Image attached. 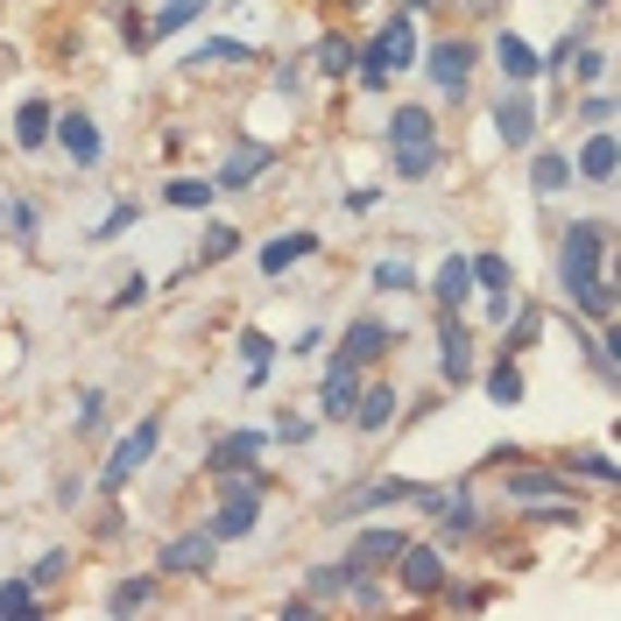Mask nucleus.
Masks as SVG:
<instances>
[{
    "mask_svg": "<svg viewBox=\"0 0 621 621\" xmlns=\"http://www.w3.org/2000/svg\"><path fill=\"white\" fill-rule=\"evenodd\" d=\"M156 446H162V410H149V417H142L127 438H113V460L99 466V487H107V495H113V487H127L142 466H149V452H156Z\"/></svg>",
    "mask_w": 621,
    "mask_h": 621,
    "instance_id": "20e7f679",
    "label": "nucleus"
},
{
    "mask_svg": "<svg viewBox=\"0 0 621 621\" xmlns=\"http://www.w3.org/2000/svg\"><path fill=\"white\" fill-rule=\"evenodd\" d=\"M495 64H501V78H509V85H537L544 78V57L529 50L515 28H501V36H495Z\"/></svg>",
    "mask_w": 621,
    "mask_h": 621,
    "instance_id": "ddd939ff",
    "label": "nucleus"
},
{
    "mask_svg": "<svg viewBox=\"0 0 621 621\" xmlns=\"http://www.w3.org/2000/svg\"><path fill=\"white\" fill-rule=\"evenodd\" d=\"M8 227H14V241H36V205H28V198H8Z\"/></svg>",
    "mask_w": 621,
    "mask_h": 621,
    "instance_id": "c03bdc74",
    "label": "nucleus"
},
{
    "mask_svg": "<svg viewBox=\"0 0 621 621\" xmlns=\"http://www.w3.org/2000/svg\"><path fill=\"white\" fill-rule=\"evenodd\" d=\"M417 501L431 509L438 537H473V523H480V509H473V495H466V487H446V495H417Z\"/></svg>",
    "mask_w": 621,
    "mask_h": 621,
    "instance_id": "1a4fd4ad",
    "label": "nucleus"
},
{
    "mask_svg": "<svg viewBox=\"0 0 621 621\" xmlns=\"http://www.w3.org/2000/svg\"><path fill=\"white\" fill-rule=\"evenodd\" d=\"M424 71L438 78V93H452V99H460V93H466V78H473V50H466L460 36H452V42H431Z\"/></svg>",
    "mask_w": 621,
    "mask_h": 621,
    "instance_id": "f8f14e48",
    "label": "nucleus"
},
{
    "mask_svg": "<svg viewBox=\"0 0 621 621\" xmlns=\"http://www.w3.org/2000/svg\"><path fill=\"white\" fill-rule=\"evenodd\" d=\"M8 614H42V594L28 586V572H22V580H0V621H8Z\"/></svg>",
    "mask_w": 621,
    "mask_h": 621,
    "instance_id": "72a5a7b5",
    "label": "nucleus"
},
{
    "mask_svg": "<svg viewBox=\"0 0 621 621\" xmlns=\"http://www.w3.org/2000/svg\"><path fill=\"white\" fill-rule=\"evenodd\" d=\"M353 580H361V565H353V558H346V565H318V572H310V600H339Z\"/></svg>",
    "mask_w": 621,
    "mask_h": 621,
    "instance_id": "2f4dec72",
    "label": "nucleus"
},
{
    "mask_svg": "<svg viewBox=\"0 0 621 621\" xmlns=\"http://www.w3.org/2000/svg\"><path fill=\"white\" fill-rule=\"evenodd\" d=\"M227 255H241V233H233V227H205L198 261H227Z\"/></svg>",
    "mask_w": 621,
    "mask_h": 621,
    "instance_id": "79ce46f5",
    "label": "nucleus"
},
{
    "mask_svg": "<svg viewBox=\"0 0 621 621\" xmlns=\"http://www.w3.org/2000/svg\"><path fill=\"white\" fill-rule=\"evenodd\" d=\"M395 403H403L395 389H361V403H353L346 424H361V431H389V424H395Z\"/></svg>",
    "mask_w": 621,
    "mask_h": 621,
    "instance_id": "4be33fe9",
    "label": "nucleus"
},
{
    "mask_svg": "<svg viewBox=\"0 0 621 621\" xmlns=\"http://www.w3.org/2000/svg\"><path fill=\"white\" fill-rule=\"evenodd\" d=\"M572 473H586V480H600V487L621 480V466L608 460V452H580V460H572Z\"/></svg>",
    "mask_w": 621,
    "mask_h": 621,
    "instance_id": "37998d69",
    "label": "nucleus"
},
{
    "mask_svg": "<svg viewBox=\"0 0 621 621\" xmlns=\"http://www.w3.org/2000/svg\"><path fill=\"white\" fill-rule=\"evenodd\" d=\"M50 127H57L50 99H22V113H14V142H22V149H42V142H50Z\"/></svg>",
    "mask_w": 621,
    "mask_h": 621,
    "instance_id": "5701e85b",
    "label": "nucleus"
},
{
    "mask_svg": "<svg viewBox=\"0 0 621 621\" xmlns=\"http://www.w3.org/2000/svg\"><path fill=\"white\" fill-rule=\"evenodd\" d=\"M276 438H290V446H297V438H310V417H283V424H276Z\"/></svg>",
    "mask_w": 621,
    "mask_h": 621,
    "instance_id": "8fccbe9b",
    "label": "nucleus"
},
{
    "mask_svg": "<svg viewBox=\"0 0 621 621\" xmlns=\"http://www.w3.org/2000/svg\"><path fill=\"white\" fill-rule=\"evenodd\" d=\"M241 361H247V381H261V375H269V367H276V339L247 325V332H241Z\"/></svg>",
    "mask_w": 621,
    "mask_h": 621,
    "instance_id": "7c9ffc66",
    "label": "nucleus"
},
{
    "mask_svg": "<svg viewBox=\"0 0 621 621\" xmlns=\"http://www.w3.org/2000/svg\"><path fill=\"white\" fill-rule=\"evenodd\" d=\"M149 600H156V580H121V586L107 594V614H142Z\"/></svg>",
    "mask_w": 621,
    "mask_h": 621,
    "instance_id": "c9c22d12",
    "label": "nucleus"
},
{
    "mask_svg": "<svg viewBox=\"0 0 621 621\" xmlns=\"http://www.w3.org/2000/svg\"><path fill=\"white\" fill-rule=\"evenodd\" d=\"M572 170H580V184H600V191L614 184V135H608V127H594V142L580 149V162H572Z\"/></svg>",
    "mask_w": 621,
    "mask_h": 621,
    "instance_id": "a211bd4d",
    "label": "nucleus"
},
{
    "mask_svg": "<svg viewBox=\"0 0 621 621\" xmlns=\"http://www.w3.org/2000/svg\"><path fill=\"white\" fill-rule=\"evenodd\" d=\"M99 417H107V395L85 389V395H78V431H99Z\"/></svg>",
    "mask_w": 621,
    "mask_h": 621,
    "instance_id": "a18cd8bd",
    "label": "nucleus"
},
{
    "mask_svg": "<svg viewBox=\"0 0 621 621\" xmlns=\"http://www.w3.org/2000/svg\"><path fill=\"white\" fill-rule=\"evenodd\" d=\"M424 57V42H417V22L410 14H389V22L375 28V42L361 50V64H353V78L367 85V93H381V85L395 78V71H410Z\"/></svg>",
    "mask_w": 621,
    "mask_h": 621,
    "instance_id": "f257e3e1",
    "label": "nucleus"
},
{
    "mask_svg": "<svg viewBox=\"0 0 621 621\" xmlns=\"http://www.w3.org/2000/svg\"><path fill=\"white\" fill-rule=\"evenodd\" d=\"M64 572H71V551H42L36 565H28V586H36V594H42V586H57V580H64Z\"/></svg>",
    "mask_w": 621,
    "mask_h": 621,
    "instance_id": "58836bf2",
    "label": "nucleus"
},
{
    "mask_svg": "<svg viewBox=\"0 0 621 621\" xmlns=\"http://www.w3.org/2000/svg\"><path fill=\"white\" fill-rule=\"evenodd\" d=\"M600 255H608V227H600V219H572L565 241H558V290L580 297L594 276H608V269H600Z\"/></svg>",
    "mask_w": 621,
    "mask_h": 621,
    "instance_id": "f03ea898",
    "label": "nucleus"
},
{
    "mask_svg": "<svg viewBox=\"0 0 621 621\" xmlns=\"http://www.w3.org/2000/svg\"><path fill=\"white\" fill-rule=\"evenodd\" d=\"M304 255H318V233H276V241L269 247H261V276H283L290 269V261H304Z\"/></svg>",
    "mask_w": 621,
    "mask_h": 621,
    "instance_id": "6ab92c4d",
    "label": "nucleus"
},
{
    "mask_svg": "<svg viewBox=\"0 0 621 621\" xmlns=\"http://www.w3.org/2000/svg\"><path fill=\"white\" fill-rule=\"evenodd\" d=\"M353 64H361V42H346V36H318V71H325V78H346Z\"/></svg>",
    "mask_w": 621,
    "mask_h": 621,
    "instance_id": "c756f323",
    "label": "nucleus"
},
{
    "mask_svg": "<svg viewBox=\"0 0 621 621\" xmlns=\"http://www.w3.org/2000/svg\"><path fill=\"white\" fill-rule=\"evenodd\" d=\"M205 8H212V0H162L156 22H149V42H156V36H176V28H191Z\"/></svg>",
    "mask_w": 621,
    "mask_h": 621,
    "instance_id": "bb28decb",
    "label": "nucleus"
},
{
    "mask_svg": "<svg viewBox=\"0 0 621 621\" xmlns=\"http://www.w3.org/2000/svg\"><path fill=\"white\" fill-rule=\"evenodd\" d=\"M135 219H142V205H127V198H121V205H113V212H107V219L93 227V241H121V233L135 227Z\"/></svg>",
    "mask_w": 621,
    "mask_h": 621,
    "instance_id": "a19ab883",
    "label": "nucleus"
},
{
    "mask_svg": "<svg viewBox=\"0 0 621 621\" xmlns=\"http://www.w3.org/2000/svg\"><path fill=\"white\" fill-rule=\"evenodd\" d=\"M509 501H565L558 473H509Z\"/></svg>",
    "mask_w": 621,
    "mask_h": 621,
    "instance_id": "cd10ccee",
    "label": "nucleus"
},
{
    "mask_svg": "<svg viewBox=\"0 0 621 621\" xmlns=\"http://www.w3.org/2000/svg\"><path fill=\"white\" fill-rule=\"evenodd\" d=\"M255 523H261V480H255V473H233L205 529H212L219 544H241V537H255Z\"/></svg>",
    "mask_w": 621,
    "mask_h": 621,
    "instance_id": "7ed1b4c3",
    "label": "nucleus"
},
{
    "mask_svg": "<svg viewBox=\"0 0 621 621\" xmlns=\"http://www.w3.org/2000/svg\"><path fill=\"white\" fill-rule=\"evenodd\" d=\"M417 495H424L417 480H375V487H367L361 501H346V515H367V509H395V501H417Z\"/></svg>",
    "mask_w": 621,
    "mask_h": 621,
    "instance_id": "393cba45",
    "label": "nucleus"
},
{
    "mask_svg": "<svg viewBox=\"0 0 621 621\" xmlns=\"http://www.w3.org/2000/svg\"><path fill=\"white\" fill-rule=\"evenodd\" d=\"M375 290H381V297H403V290H417V269H410V261H381Z\"/></svg>",
    "mask_w": 621,
    "mask_h": 621,
    "instance_id": "e433bc0d",
    "label": "nucleus"
},
{
    "mask_svg": "<svg viewBox=\"0 0 621 621\" xmlns=\"http://www.w3.org/2000/svg\"><path fill=\"white\" fill-rule=\"evenodd\" d=\"M162 198H170L176 212H205L219 191H212V176H170V184H162Z\"/></svg>",
    "mask_w": 621,
    "mask_h": 621,
    "instance_id": "a878e982",
    "label": "nucleus"
},
{
    "mask_svg": "<svg viewBox=\"0 0 621 621\" xmlns=\"http://www.w3.org/2000/svg\"><path fill=\"white\" fill-rule=\"evenodd\" d=\"M580 121H594V127H608V121H614V99H608V93H594V99H586V107H580Z\"/></svg>",
    "mask_w": 621,
    "mask_h": 621,
    "instance_id": "09e8293b",
    "label": "nucleus"
},
{
    "mask_svg": "<svg viewBox=\"0 0 621 621\" xmlns=\"http://www.w3.org/2000/svg\"><path fill=\"white\" fill-rule=\"evenodd\" d=\"M142 297H149V276H121V290H113V304H142Z\"/></svg>",
    "mask_w": 621,
    "mask_h": 621,
    "instance_id": "de8ad7c7",
    "label": "nucleus"
},
{
    "mask_svg": "<svg viewBox=\"0 0 621 621\" xmlns=\"http://www.w3.org/2000/svg\"><path fill=\"white\" fill-rule=\"evenodd\" d=\"M255 452H261V431H227V438H212V452H205V473H219V480L255 473Z\"/></svg>",
    "mask_w": 621,
    "mask_h": 621,
    "instance_id": "9d476101",
    "label": "nucleus"
},
{
    "mask_svg": "<svg viewBox=\"0 0 621 621\" xmlns=\"http://www.w3.org/2000/svg\"><path fill=\"white\" fill-rule=\"evenodd\" d=\"M247 57H255V50H247V42H233V36H219V42H205V50H198V57H191V64H247Z\"/></svg>",
    "mask_w": 621,
    "mask_h": 621,
    "instance_id": "ea45409f",
    "label": "nucleus"
},
{
    "mask_svg": "<svg viewBox=\"0 0 621 621\" xmlns=\"http://www.w3.org/2000/svg\"><path fill=\"white\" fill-rule=\"evenodd\" d=\"M431 297H438V310H460V304L473 297V261H466V255H446V261H438Z\"/></svg>",
    "mask_w": 621,
    "mask_h": 621,
    "instance_id": "f3484780",
    "label": "nucleus"
},
{
    "mask_svg": "<svg viewBox=\"0 0 621 621\" xmlns=\"http://www.w3.org/2000/svg\"><path fill=\"white\" fill-rule=\"evenodd\" d=\"M424 142H438L431 113H424V107H395L389 113V149H424Z\"/></svg>",
    "mask_w": 621,
    "mask_h": 621,
    "instance_id": "aec40b11",
    "label": "nucleus"
},
{
    "mask_svg": "<svg viewBox=\"0 0 621 621\" xmlns=\"http://www.w3.org/2000/svg\"><path fill=\"white\" fill-rule=\"evenodd\" d=\"M501 325H509V339H501V353H523L529 339L544 332V310H537V304H523V310H509V318H501Z\"/></svg>",
    "mask_w": 621,
    "mask_h": 621,
    "instance_id": "473e14b6",
    "label": "nucleus"
},
{
    "mask_svg": "<svg viewBox=\"0 0 621 621\" xmlns=\"http://www.w3.org/2000/svg\"><path fill=\"white\" fill-rule=\"evenodd\" d=\"M473 261V290H509V261L501 255H466Z\"/></svg>",
    "mask_w": 621,
    "mask_h": 621,
    "instance_id": "4c0bfd02",
    "label": "nucleus"
},
{
    "mask_svg": "<svg viewBox=\"0 0 621 621\" xmlns=\"http://www.w3.org/2000/svg\"><path fill=\"white\" fill-rule=\"evenodd\" d=\"M381 353H389V325L381 318H353L346 325V361L361 367V361H381Z\"/></svg>",
    "mask_w": 621,
    "mask_h": 621,
    "instance_id": "412c9836",
    "label": "nucleus"
},
{
    "mask_svg": "<svg viewBox=\"0 0 621 621\" xmlns=\"http://www.w3.org/2000/svg\"><path fill=\"white\" fill-rule=\"evenodd\" d=\"M403 529H361V537H353L346 544V558H353V565H361V572H375V565H395V551H403Z\"/></svg>",
    "mask_w": 621,
    "mask_h": 621,
    "instance_id": "dca6fc26",
    "label": "nucleus"
},
{
    "mask_svg": "<svg viewBox=\"0 0 621 621\" xmlns=\"http://www.w3.org/2000/svg\"><path fill=\"white\" fill-rule=\"evenodd\" d=\"M529 184L544 191V198H558V191L572 184V156H558V149H544L537 162H529Z\"/></svg>",
    "mask_w": 621,
    "mask_h": 621,
    "instance_id": "c85d7f7f",
    "label": "nucleus"
},
{
    "mask_svg": "<svg viewBox=\"0 0 621 621\" xmlns=\"http://www.w3.org/2000/svg\"><path fill=\"white\" fill-rule=\"evenodd\" d=\"M438 375H446V389H466L473 381V332L460 325V310H446V325H438Z\"/></svg>",
    "mask_w": 621,
    "mask_h": 621,
    "instance_id": "6e6552de",
    "label": "nucleus"
},
{
    "mask_svg": "<svg viewBox=\"0 0 621 621\" xmlns=\"http://www.w3.org/2000/svg\"><path fill=\"white\" fill-rule=\"evenodd\" d=\"M50 135H57V149H64L71 162H78V170H93V162H99V149H107V142H99V127L85 121V113H64V121H57Z\"/></svg>",
    "mask_w": 621,
    "mask_h": 621,
    "instance_id": "4468645a",
    "label": "nucleus"
},
{
    "mask_svg": "<svg viewBox=\"0 0 621 621\" xmlns=\"http://www.w3.org/2000/svg\"><path fill=\"white\" fill-rule=\"evenodd\" d=\"M269 162H276V149H261V142H247V149H241V156H227V162H219V176H212V191H247V184H255V176H261V170H269Z\"/></svg>",
    "mask_w": 621,
    "mask_h": 621,
    "instance_id": "2eb2a0df",
    "label": "nucleus"
},
{
    "mask_svg": "<svg viewBox=\"0 0 621 621\" xmlns=\"http://www.w3.org/2000/svg\"><path fill=\"white\" fill-rule=\"evenodd\" d=\"M212 558H219V537H212V529H191V537H170V544H162V565H156V572H170V580H176V572H184V580H198V572H212Z\"/></svg>",
    "mask_w": 621,
    "mask_h": 621,
    "instance_id": "0eeeda50",
    "label": "nucleus"
},
{
    "mask_svg": "<svg viewBox=\"0 0 621 621\" xmlns=\"http://www.w3.org/2000/svg\"><path fill=\"white\" fill-rule=\"evenodd\" d=\"M537 121H544V113H537V99H529V93H509L495 107V127H501L509 149H537Z\"/></svg>",
    "mask_w": 621,
    "mask_h": 621,
    "instance_id": "9b49d317",
    "label": "nucleus"
},
{
    "mask_svg": "<svg viewBox=\"0 0 621 621\" xmlns=\"http://www.w3.org/2000/svg\"><path fill=\"white\" fill-rule=\"evenodd\" d=\"M395 586H403L410 600H438V586H446V558H438V544L410 537L403 551H395Z\"/></svg>",
    "mask_w": 621,
    "mask_h": 621,
    "instance_id": "39448f33",
    "label": "nucleus"
},
{
    "mask_svg": "<svg viewBox=\"0 0 621 621\" xmlns=\"http://www.w3.org/2000/svg\"><path fill=\"white\" fill-rule=\"evenodd\" d=\"M438 162H446V156H438V142H424V149H395V176H403V184H424Z\"/></svg>",
    "mask_w": 621,
    "mask_h": 621,
    "instance_id": "f704fd0d",
    "label": "nucleus"
},
{
    "mask_svg": "<svg viewBox=\"0 0 621 621\" xmlns=\"http://www.w3.org/2000/svg\"><path fill=\"white\" fill-rule=\"evenodd\" d=\"M424 8H438V0H403V14H424Z\"/></svg>",
    "mask_w": 621,
    "mask_h": 621,
    "instance_id": "3c124183",
    "label": "nucleus"
},
{
    "mask_svg": "<svg viewBox=\"0 0 621 621\" xmlns=\"http://www.w3.org/2000/svg\"><path fill=\"white\" fill-rule=\"evenodd\" d=\"M353 403H361V375H353L346 353H332L325 361V389H318V424H346Z\"/></svg>",
    "mask_w": 621,
    "mask_h": 621,
    "instance_id": "423d86ee",
    "label": "nucleus"
},
{
    "mask_svg": "<svg viewBox=\"0 0 621 621\" xmlns=\"http://www.w3.org/2000/svg\"><path fill=\"white\" fill-rule=\"evenodd\" d=\"M487 403H501V410L523 403V367H515V353H501V361L487 367Z\"/></svg>",
    "mask_w": 621,
    "mask_h": 621,
    "instance_id": "b1692460",
    "label": "nucleus"
},
{
    "mask_svg": "<svg viewBox=\"0 0 621 621\" xmlns=\"http://www.w3.org/2000/svg\"><path fill=\"white\" fill-rule=\"evenodd\" d=\"M572 57H580V78H586V85L608 78V50H572Z\"/></svg>",
    "mask_w": 621,
    "mask_h": 621,
    "instance_id": "49530a36",
    "label": "nucleus"
}]
</instances>
